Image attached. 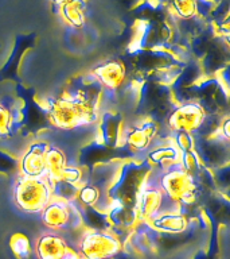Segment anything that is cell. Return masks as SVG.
I'll return each mask as SVG.
<instances>
[{"instance_id": "1", "label": "cell", "mask_w": 230, "mask_h": 259, "mask_svg": "<svg viewBox=\"0 0 230 259\" xmlns=\"http://www.w3.org/2000/svg\"><path fill=\"white\" fill-rule=\"evenodd\" d=\"M39 105L50 123L60 130H76L94 124L100 116V108L65 93L58 97H43L39 100Z\"/></svg>"}, {"instance_id": "2", "label": "cell", "mask_w": 230, "mask_h": 259, "mask_svg": "<svg viewBox=\"0 0 230 259\" xmlns=\"http://www.w3.org/2000/svg\"><path fill=\"white\" fill-rule=\"evenodd\" d=\"M152 166L147 159H127L121 165L113 178L112 184L105 192L109 204L135 206L137 196L147 181ZM108 204V205H109Z\"/></svg>"}, {"instance_id": "3", "label": "cell", "mask_w": 230, "mask_h": 259, "mask_svg": "<svg viewBox=\"0 0 230 259\" xmlns=\"http://www.w3.org/2000/svg\"><path fill=\"white\" fill-rule=\"evenodd\" d=\"M149 177L160 188L167 197L179 206L193 205L197 201L199 182L187 173L179 162L163 170H151Z\"/></svg>"}, {"instance_id": "4", "label": "cell", "mask_w": 230, "mask_h": 259, "mask_svg": "<svg viewBox=\"0 0 230 259\" xmlns=\"http://www.w3.org/2000/svg\"><path fill=\"white\" fill-rule=\"evenodd\" d=\"M51 186L46 177L18 176L14 185V200L16 206L26 213H40L51 201Z\"/></svg>"}, {"instance_id": "5", "label": "cell", "mask_w": 230, "mask_h": 259, "mask_svg": "<svg viewBox=\"0 0 230 259\" xmlns=\"http://www.w3.org/2000/svg\"><path fill=\"white\" fill-rule=\"evenodd\" d=\"M123 250V243L110 231L86 230L78 242V254L85 259H113Z\"/></svg>"}, {"instance_id": "6", "label": "cell", "mask_w": 230, "mask_h": 259, "mask_svg": "<svg viewBox=\"0 0 230 259\" xmlns=\"http://www.w3.org/2000/svg\"><path fill=\"white\" fill-rule=\"evenodd\" d=\"M40 219L48 230L73 231L82 227L81 205L74 201L51 198V201L40 210Z\"/></svg>"}, {"instance_id": "7", "label": "cell", "mask_w": 230, "mask_h": 259, "mask_svg": "<svg viewBox=\"0 0 230 259\" xmlns=\"http://www.w3.org/2000/svg\"><path fill=\"white\" fill-rule=\"evenodd\" d=\"M136 210L141 222H148L149 219L155 218L163 212L179 210V206L174 204L148 176L147 181L141 188L140 193L137 196Z\"/></svg>"}, {"instance_id": "8", "label": "cell", "mask_w": 230, "mask_h": 259, "mask_svg": "<svg viewBox=\"0 0 230 259\" xmlns=\"http://www.w3.org/2000/svg\"><path fill=\"white\" fill-rule=\"evenodd\" d=\"M206 116L207 113L198 101L178 103L165 116V127L168 131H187L195 134Z\"/></svg>"}, {"instance_id": "9", "label": "cell", "mask_w": 230, "mask_h": 259, "mask_svg": "<svg viewBox=\"0 0 230 259\" xmlns=\"http://www.w3.org/2000/svg\"><path fill=\"white\" fill-rule=\"evenodd\" d=\"M160 133V125L151 117H144L139 124L125 127L123 131V146L136 153L151 149L152 142Z\"/></svg>"}, {"instance_id": "10", "label": "cell", "mask_w": 230, "mask_h": 259, "mask_svg": "<svg viewBox=\"0 0 230 259\" xmlns=\"http://www.w3.org/2000/svg\"><path fill=\"white\" fill-rule=\"evenodd\" d=\"M97 142L108 149H117L123 146V131H124V117L120 112L105 109L98 116Z\"/></svg>"}, {"instance_id": "11", "label": "cell", "mask_w": 230, "mask_h": 259, "mask_svg": "<svg viewBox=\"0 0 230 259\" xmlns=\"http://www.w3.org/2000/svg\"><path fill=\"white\" fill-rule=\"evenodd\" d=\"M195 137V147L202 163L210 169H217L219 166L227 163V151H229V142L222 141L218 138Z\"/></svg>"}, {"instance_id": "12", "label": "cell", "mask_w": 230, "mask_h": 259, "mask_svg": "<svg viewBox=\"0 0 230 259\" xmlns=\"http://www.w3.org/2000/svg\"><path fill=\"white\" fill-rule=\"evenodd\" d=\"M102 92H104V88L101 87L96 77L93 76L92 73H88V74L74 77L66 87L65 95L76 97L78 100H82L100 108Z\"/></svg>"}, {"instance_id": "13", "label": "cell", "mask_w": 230, "mask_h": 259, "mask_svg": "<svg viewBox=\"0 0 230 259\" xmlns=\"http://www.w3.org/2000/svg\"><path fill=\"white\" fill-rule=\"evenodd\" d=\"M48 145L43 141H36L28 146L27 151L19 159L20 176L24 177H46V154Z\"/></svg>"}, {"instance_id": "14", "label": "cell", "mask_w": 230, "mask_h": 259, "mask_svg": "<svg viewBox=\"0 0 230 259\" xmlns=\"http://www.w3.org/2000/svg\"><path fill=\"white\" fill-rule=\"evenodd\" d=\"M105 91H119L127 80V68L119 60H109L90 70Z\"/></svg>"}, {"instance_id": "15", "label": "cell", "mask_w": 230, "mask_h": 259, "mask_svg": "<svg viewBox=\"0 0 230 259\" xmlns=\"http://www.w3.org/2000/svg\"><path fill=\"white\" fill-rule=\"evenodd\" d=\"M35 251L38 259H66L73 248L60 234L50 230L38 238Z\"/></svg>"}, {"instance_id": "16", "label": "cell", "mask_w": 230, "mask_h": 259, "mask_svg": "<svg viewBox=\"0 0 230 259\" xmlns=\"http://www.w3.org/2000/svg\"><path fill=\"white\" fill-rule=\"evenodd\" d=\"M109 222H110V232L120 236L121 232H129L136 228L141 222L135 206L121 205V204H109L106 208Z\"/></svg>"}, {"instance_id": "17", "label": "cell", "mask_w": 230, "mask_h": 259, "mask_svg": "<svg viewBox=\"0 0 230 259\" xmlns=\"http://www.w3.org/2000/svg\"><path fill=\"white\" fill-rule=\"evenodd\" d=\"M15 99L6 97L0 101V138H11L15 130L23 123L22 107H18Z\"/></svg>"}, {"instance_id": "18", "label": "cell", "mask_w": 230, "mask_h": 259, "mask_svg": "<svg viewBox=\"0 0 230 259\" xmlns=\"http://www.w3.org/2000/svg\"><path fill=\"white\" fill-rule=\"evenodd\" d=\"M151 228L164 234H182L189 228V219L181 210H169L145 222Z\"/></svg>"}, {"instance_id": "19", "label": "cell", "mask_w": 230, "mask_h": 259, "mask_svg": "<svg viewBox=\"0 0 230 259\" xmlns=\"http://www.w3.org/2000/svg\"><path fill=\"white\" fill-rule=\"evenodd\" d=\"M179 158H181V151L169 139L167 143H161L152 149H148L145 155V159L152 166L153 170L165 169L169 165L179 162Z\"/></svg>"}, {"instance_id": "20", "label": "cell", "mask_w": 230, "mask_h": 259, "mask_svg": "<svg viewBox=\"0 0 230 259\" xmlns=\"http://www.w3.org/2000/svg\"><path fill=\"white\" fill-rule=\"evenodd\" d=\"M121 165V161L113 162H98L92 167V173H89V180L93 185L100 188L102 192H106L109 185L112 184L113 178L116 177V173Z\"/></svg>"}, {"instance_id": "21", "label": "cell", "mask_w": 230, "mask_h": 259, "mask_svg": "<svg viewBox=\"0 0 230 259\" xmlns=\"http://www.w3.org/2000/svg\"><path fill=\"white\" fill-rule=\"evenodd\" d=\"M86 0H69L61 7L60 14L72 27L81 28L86 22Z\"/></svg>"}, {"instance_id": "22", "label": "cell", "mask_w": 230, "mask_h": 259, "mask_svg": "<svg viewBox=\"0 0 230 259\" xmlns=\"http://www.w3.org/2000/svg\"><path fill=\"white\" fill-rule=\"evenodd\" d=\"M81 218L82 226L86 227V230L110 231V222L106 210L97 206H81Z\"/></svg>"}, {"instance_id": "23", "label": "cell", "mask_w": 230, "mask_h": 259, "mask_svg": "<svg viewBox=\"0 0 230 259\" xmlns=\"http://www.w3.org/2000/svg\"><path fill=\"white\" fill-rule=\"evenodd\" d=\"M66 165H68V158L65 155L64 150L60 149L58 146L48 145L47 154H46V169H47L46 180L48 182L58 180Z\"/></svg>"}, {"instance_id": "24", "label": "cell", "mask_w": 230, "mask_h": 259, "mask_svg": "<svg viewBox=\"0 0 230 259\" xmlns=\"http://www.w3.org/2000/svg\"><path fill=\"white\" fill-rule=\"evenodd\" d=\"M102 194H105L100 188H97L96 185H93L92 182H89L85 180L80 185L78 193H77L76 201L80 204L81 206H100L101 201H102Z\"/></svg>"}, {"instance_id": "25", "label": "cell", "mask_w": 230, "mask_h": 259, "mask_svg": "<svg viewBox=\"0 0 230 259\" xmlns=\"http://www.w3.org/2000/svg\"><path fill=\"white\" fill-rule=\"evenodd\" d=\"M165 11L181 20L194 19L197 16V0H171Z\"/></svg>"}, {"instance_id": "26", "label": "cell", "mask_w": 230, "mask_h": 259, "mask_svg": "<svg viewBox=\"0 0 230 259\" xmlns=\"http://www.w3.org/2000/svg\"><path fill=\"white\" fill-rule=\"evenodd\" d=\"M48 184L51 186L52 198H58V200H64V201H74L78 189H80V185L70 184L64 180H54Z\"/></svg>"}, {"instance_id": "27", "label": "cell", "mask_w": 230, "mask_h": 259, "mask_svg": "<svg viewBox=\"0 0 230 259\" xmlns=\"http://www.w3.org/2000/svg\"><path fill=\"white\" fill-rule=\"evenodd\" d=\"M10 247L18 259H30L32 254V247L30 239L24 234H14L10 240Z\"/></svg>"}, {"instance_id": "28", "label": "cell", "mask_w": 230, "mask_h": 259, "mask_svg": "<svg viewBox=\"0 0 230 259\" xmlns=\"http://www.w3.org/2000/svg\"><path fill=\"white\" fill-rule=\"evenodd\" d=\"M168 139L177 146L181 153L194 150L195 147V137L187 131H169Z\"/></svg>"}, {"instance_id": "29", "label": "cell", "mask_w": 230, "mask_h": 259, "mask_svg": "<svg viewBox=\"0 0 230 259\" xmlns=\"http://www.w3.org/2000/svg\"><path fill=\"white\" fill-rule=\"evenodd\" d=\"M58 180H64V181L70 182V184L81 185V184L85 181V173L80 166L66 165L65 166V169L62 170V173H61Z\"/></svg>"}, {"instance_id": "30", "label": "cell", "mask_w": 230, "mask_h": 259, "mask_svg": "<svg viewBox=\"0 0 230 259\" xmlns=\"http://www.w3.org/2000/svg\"><path fill=\"white\" fill-rule=\"evenodd\" d=\"M18 166H19V159L0 150V173L11 174L18 170Z\"/></svg>"}, {"instance_id": "31", "label": "cell", "mask_w": 230, "mask_h": 259, "mask_svg": "<svg viewBox=\"0 0 230 259\" xmlns=\"http://www.w3.org/2000/svg\"><path fill=\"white\" fill-rule=\"evenodd\" d=\"M66 2L69 0H51V6H52V11L55 12V14H60V10L61 7L64 6Z\"/></svg>"}, {"instance_id": "32", "label": "cell", "mask_w": 230, "mask_h": 259, "mask_svg": "<svg viewBox=\"0 0 230 259\" xmlns=\"http://www.w3.org/2000/svg\"><path fill=\"white\" fill-rule=\"evenodd\" d=\"M66 259H85V258H84V256H81V255L78 254L77 251L73 250L72 252H70V255H69V256Z\"/></svg>"}]
</instances>
